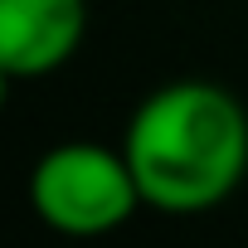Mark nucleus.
Returning <instances> with one entry per match:
<instances>
[{
	"label": "nucleus",
	"instance_id": "1",
	"mask_svg": "<svg viewBox=\"0 0 248 248\" xmlns=\"http://www.w3.org/2000/svg\"><path fill=\"white\" fill-rule=\"evenodd\" d=\"M122 151L146 209L209 214L248 175V112L214 78H170L132 107Z\"/></svg>",
	"mask_w": 248,
	"mask_h": 248
},
{
	"label": "nucleus",
	"instance_id": "2",
	"mask_svg": "<svg viewBox=\"0 0 248 248\" xmlns=\"http://www.w3.org/2000/svg\"><path fill=\"white\" fill-rule=\"evenodd\" d=\"M25 195L34 219L63 238H107L137 209H146L122 141L107 146L88 137L44 146L30 166Z\"/></svg>",
	"mask_w": 248,
	"mask_h": 248
},
{
	"label": "nucleus",
	"instance_id": "3",
	"mask_svg": "<svg viewBox=\"0 0 248 248\" xmlns=\"http://www.w3.org/2000/svg\"><path fill=\"white\" fill-rule=\"evenodd\" d=\"M88 34V0H0V68L15 83L63 68Z\"/></svg>",
	"mask_w": 248,
	"mask_h": 248
},
{
	"label": "nucleus",
	"instance_id": "4",
	"mask_svg": "<svg viewBox=\"0 0 248 248\" xmlns=\"http://www.w3.org/2000/svg\"><path fill=\"white\" fill-rule=\"evenodd\" d=\"M10 88H15V78L0 68V112H5V102H10Z\"/></svg>",
	"mask_w": 248,
	"mask_h": 248
}]
</instances>
